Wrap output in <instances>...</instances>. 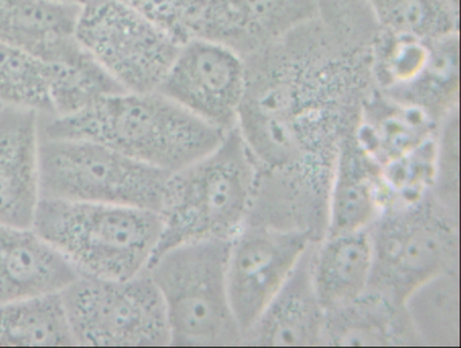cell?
<instances>
[{
    "label": "cell",
    "instance_id": "9c48e42d",
    "mask_svg": "<svg viewBox=\"0 0 461 348\" xmlns=\"http://www.w3.org/2000/svg\"><path fill=\"white\" fill-rule=\"evenodd\" d=\"M75 34L128 93L158 91L182 47L121 0H88L80 6Z\"/></svg>",
    "mask_w": 461,
    "mask_h": 348
},
{
    "label": "cell",
    "instance_id": "52a82bcc",
    "mask_svg": "<svg viewBox=\"0 0 461 348\" xmlns=\"http://www.w3.org/2000/svg\"><path fill=\"white\" fill-rule=\"evenodd\" d=\"M169 174L93 140L41 136V198L158 212Z\"/></svg>",
    "mask_w": 461,
    "mask_h": 348
},
{
    "label": "cell",
    "instance_id": "6da1fadb",
    "mask_svg": "<svg viewBox=\"0 0 461 348\" xmlns=\"http://www.w3.org/2000/svg\"><path fill=\"white\" fill-rule=\"evenodd\" d=\"M377 34L366 0H317L314 17L244 58L237 129L256 167L248 223L325 237L339 152L376 90Z\"/></svg>",
    "mask_w": 461,
    "mask_h": 348
},
{
    "label": "cell",
    "instance_id": "7a4b0ae2",
    "mask_svg": "<svg viewBox=\"0 0 461 348\" xmlns=\"http://www.w3.org/2000/svg\"><path fill=\"white\" fill-rule=\"evenodd\" d=\"M40 133L93 140L168 174L212 152L226 134L160 91H120L75 114L40 117Z\"/></svg>",
    "mask_w": 461,
    "mask_h": 348
},
{
    "label": "cell",
    "instance_id": "4fadbf2b",
    "mask_svg": "<svg viewBox=\"0 0 461 348\" xmlns=\"http://www.w3.org/2000/svg\"><path fill=\"white\" fill-rule=\"evenodd\" d=\"M315 12L317 0H202L194 40L225 45L247 58Z\"/></svg>",
    "mask_w": 461,
    "mask_h": 348
},
{
    "label": "cell",
    "instance_id": "cb8c5ba5",
    "mask_svg": "<svg viewBox=\"0 0 461 348\" xmlns=\"http://www.w3.org/2000/svg\"><path fill=\"white\" fill-rule=\"evenodd\" d=\"M433 47L434 40L379 31L372 48L375 88L388 98H401L425 74Z\"/></svg>",
    "mask_w": 461,
    "mask_h": 348
},
{
    "label": "cell",
    "instance_id": "277c9868",
    "mask_svg": "<svg viewBox=\"0 0 461 348\" xmlns=\"http://www.w3.org/2000/svg\"><path fill=\"white\" fill-rule=\"evenodd\" d=\"M33 228L80 277L129 279L152 261L161 218L155 210L125 205L41 198Z\"/></svg>",
    "mask_w": 461,
    "mask_h": 348
},
{
    "label": "cell",
    "instance_id": "3957f363",
    "mask_svg": "<svg viewBox=\"0 0 461 348\" xmlns=\"http://www.w3.org/2000/svg\"><path fill=\"white\" fill-rule=\"evenodd\" d=\"M255 188L252 156L239 129H231L212 152L169 174L153 259L187 243L231 242L249 220Z\"/></svg>",
    "mask_w": 461,
    "mask_h": 348
},
{
    "label": "cell",
    "instance_id": "603a6c76",
    "mask_svg": "<svg viewBox=\"0 0 461 348\" xmlns=\"http://www.w3.org/2000/svg\"><path fill=\"white\" fill-rule=\"evenodd\" d=\"M458 270L445 272L414 291L406 307L422 347H458Z\"/></svg>",
    "mask_w": 461,
    "mask_h": 348
},
{
    "label": "cell",
    "instance_id": "7402d4cb",
    "mask_svg": "<svg viewBox=\"0 0 461 348\" xmlns=\"http://www.w3.org/2000/svg\"><path fill=\"white\" fill-rule=\"evenodd\" d=\"M0 347H75L61 293L0 302Z\"/></svg>",
    "mask_w": 461,
    "mask_h": 348
},
{
    "label": "cell",
    "instance_id": "7c38bea8",
    "mask_svg": "<svg viewBox=\"0 0 461 348\" xmlns=\"http://www.w3.org/2000/svg\"><path fill=\"white\" fill-rule=\"evenodd\" d=\"M247 67L225 45L195 39L180 47L158 91L220 131L237 128Z\"/></svg>",
    "mask_w": 461,
    "mask_h": 348
},
{
    "label": "cell",
    "instance_id": "ac0fdd59",
    "mask_svg": "<svg viewBox=\"0 0 461 348\" xmlns=\"http://www.w3.org/2000/svg\"><path fill=\"white\" fill-rule=\"evenodd\" d=\"M322 347H422L406 304L366 288L325 316Z\"/></svg>",
    "mask_w": 461,
    "mask_h": 348
},
{
    "label": "cell",
    "instance_id": "f546056e",
    "mask_svg": "<svg viewBox=\"0 0 461 348\" xmlns=\"http://www.w3.org/2000/svg\"><path fill=\"white\" fill-rule=\"evenodd\" d=\"M55 2H60V4L75 5V6H83L87 4L88 0H55Z\"/></svg>",
    "mask_w": 461,
    "mask_h": 348
},
{
    "label": "cell",
    "instance_id": "484cf974",
    "mask_svg": "<svg viewBox=\"0 0 461 348\" xmlns=\"http://www.w3.org/2000/svg\"><path fill=\"white\" fill-rule=\"evenodd\" d=\"M458 88L457 33L434 40L433 56L425 74L395 101L420 107L441 123L450 112L458 109Z\"/></svg>",
    "mask_w": 461,
    "mask_h": 348
},
{
    "label": "cell",
    "instance_id": "2e32d148",
    "mask_svg": "<svg viewBox=\"0 0 461 348\" xmlns=\"http://www.w3.org/2000/svg\"><path fill=\"white\" fill-rule=\"evenodd\" d=\"M79 12L55 0H0V41L55 63H87L75 34Z\"/></svg>",
    "mask_w": 461,
    "mask_h": 348
},
{
    "label": "cell",
    "instance_id": "5b68a950",
    "mask_svg": "<svg viewBox=\"0 0 461 348\" xmlns=\"http://www.w3.org/2000/svg\"><path fill=\"white\" fill-rule=\"evenodd\" d=\"M230 242L204 240L156 256L147 271L166 304L175 347H239L241 329L226 283Z\"/></svg>",
    "mask_w": 461,
    "mask_h": 348
},
{
    "label": "cell",
    "instance_id": "44dd1931",
    "mask_svg": "<svg viewBox=\"0 0 461 348\" xmlns=\"http://www.w3.org/2000/svg\"><path fill=\"white\" fill-rule=\"evenodd\" d=\"M372 244L368 228L331 234L312 248V282L325 312L353 301L368 288Z\"/></svg>",
    "mask_w": 461,
    "mask_h": 348
},
{
    "label": "cell",
    "instance_id": "1f68e13d",
    "mask_svg": "<svg viewBox=\"0 0 461 348\" xmlns=\"http://www.w3.org/2000/svg\"><path fill=\"white\" fill-rule=\"evenodd\" d=\"M4 106V105H0V107Z\"/></svg>",
    "mask_w": 461,
    "mask_h": 348
},
{
    "label": "cell",
    "instance_id": "4316f807",
    "mask_svg": "<svg viewBox=\"0 0 461 348\" xmlns=\"http://www.w3.org/2000/svg\"><path fill=\"white\" fill-rule=\"evenodd\" d=\"M436 137L382 167V212L388 207L415 204L431 193Z\"/></svg>",
    "mask_w": 461,
    "mask_h": 348
},
{
    "label": "cell",
    "instance_id": "e0dca14e",
    "mask_svg": "<svg viewBox=\"0 0 461 348\" xmlns=\"http://www.w3.org/2000/svg\"><path fill=\"white\" fill-rule=\"evenodd\" d=\"M79 277L33 226L0 224V302L60 294Z\"/></svg>",
    "mask_w": 461,
    "mask_h": 348
},
{
    "label": "cell",
    "instance_id": "30bf717a",
    "mask_svg": "<svg viewBox=\"0 0 461 348\" xmlns=\"http://www.w3.org/2000/svg\"><path fill=\"white\" fill-rule=\"evenodd\" d=\"M123 91L95 61L45 60L0 41V105L31 110L41 118L66 117L109 94Z\"/></svg>",
    "mask_w": 461,
    "mask_h": 348
},
{
    "label": "cell",
    "instance_id": "8fae6325",
    "mask_svg": "<svg viewBox=\"0 0 461 348\" xmlns=\"http://www.w3.org/2000/svg\"><path fill=\"white\" fill-rule=\"evenodd\" d=\"M314 243L304 232L255 224H247L231 240L226 283L242 336L263 315Z\"/></svg>",
    "mask_w": 461,
    "mask_h": 348
},
{
    "label": "cell",
    "instance_id": "d6986e66",
    "mask_svg": "<svg viewBox=\"0 0 461 348\" xmlns=\"http://www.w3.org/2000/svg\"><path fill=\"white\" fill-rule=\"evenodd\" d=\"M382 167L356 142H345L334 169L325 236L363 231L382 213Z\"/></svg>",
    "mask_w": 461,
    "mask_h": 348
},
{
    "label": "cell",
    "instance_id": "4dcf8cb0",
    "mask_svg": "<svg viewBox=\"0 0 461 348\" xmlns=\"http://www.w3.org/2000/svg\"><path fill=\"white\" fill-rule=\"evenodd\" d=\"M447 2L453 7V9L457 10L458 12V7H460V5L458 4H460V0H447Z\"/></svg>",
    "mask_w": 461,
    "mask_h": 348
},
{
    "label": "cell",
    "instance_id": "9a60e30c",
    "mask_svg": "<svg viewBox=\"0 0 461 348\" xmlns=\"http://www.w3.org/2000/svg\"><path fill=\"white\" fill-rule=\"evenodd\" d=\"M315 244V243H314ZM244 334L250 347H322L326 312L312 282V248Z\"/></svg>",
    "mask_w": 461,
    "mask_h": 348
},
{
    "label": "cell",
    "instance_id": "d4e9b609",
    "mask_svg": "<svg viewBox=\"0 0 461 348\" xmlns=\"http://www.w3.org/2000/svg\"><path fill=\"white\" fill-rule=\"evenodd\" d=\"M379 31L436 40L458 33V12L447 0H366Z\"/></svg>",
    "mask_w": 461,
    "mask_h": 348
},
{
    "label": "cell",
    "instance_id": "8992f818",
    "mask_svg": "<svg viewBox=\"0 0 461 348\" xmlns=\"http://www.w3.org/2000/svg\"><path fill=\"white\" fill-rule=\"evenodd\" d=\"M372 244L369 288L406 304L420 286L458 270V215L433 194L403 206L388 207L368 228Z\"/></svg>",
    "mask_w": 461,
    "mask_h": 348
},
{
    "label": "cell",
    "instance_id": "ba28073f",
    "mask_svg": "<svg viewBox=\"0 0 461 348\" xmlns=\"http://www.w3.org/2000/svg\"><path fill=\"white\" fill-rule=\"evenodd\" d=\"M61 298L75 345H171L166 304L147 270L129 279L79 277Z\"/></svg>",
    "mask_w": 461,
    "mask_h": 348
},
{
    "label": "cell",
    "instance_id": "ffe728a7",
    "mask_svg": "<svg viewBox=\"0 0 461 348\" xmlns=\"http://www.w3.org/2000/svg\"><path fill=\"white\" fill-rule=\"evenodd\" d=\"M439 124L420 107L375 90L361 113L355 139L380 167H384L434 139Z\"/></svg>",
    "mask_w": 461,
    "mask_h": 348
},
{
    "label": "cell",
    "instance_id": "f1b7e54d",
    "mask_svg": "<svg viewBox=\"0 0 461 348\" xmlns=\"http://www.w3.org/2000/svg\"><path fill=\"white\" fill-rule=\"evenodd\" d=\"M183 45L195 37L202 0H121Z\"/></svg>",
    "mask_w": 461,
    "mask_h": 348
},
{
    "label": "cell",
    "instance_id": "83f0119b",
    "mask_svg": "<svg viewBox=\"0 0 461 348\" xmlns=\"http://www.w3.org/2000/svg\"><path fill=\"white\" fill-rule=\"evenodd\" d=\"M460 120L458 109L450 112L439 124L436 137V171L431 194L455 215L460 201Z\"/></svg>",
    "mask_w": 461,
    "mask_h": 348
},
{
    "label": "cell",
    "instance_id": "5bb4252c",
    "mask_svg": "<svg viewBox=\"0 0 461 348\" xmlns=\"http://www.w3.org/2000/svg\"><path fill=\"white\" fill-rule=\"evenodd\" d=\"M40 115L0 107V224L33 226L41 201Z\"/></svg>",
    "mask_w": 461,
    "mask_h": 348
}]
</instances>
